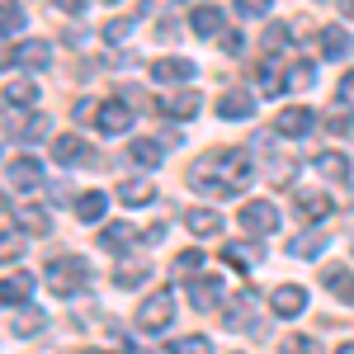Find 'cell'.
<instances>
[{
	"label": "cell",
	"mask_w": 354,
	"mask_h": 354,
	"mask_svg": "<svg viewBox=\"0 0 354 354\" xmlns=\"http://www.w3.org/2000/svg\"><path fill=\"white\" fill-rule=\"evenodd\" d=\"M250 180H255V165H250V156H245L241 147H227V151H218V156H208V161H198L189 170L194 189H208V194H218V198L250 189Z\"/></svg>",
	"instance_id": "6da1fadb"
},
{
	"label": "cell",
	"mask_w": 354,
	"mask_h": 354,
	"mask_svg": "<svg viewBox=\"0 0 354 354\" xmlns=\"http://www.w3.org/2000/svg\"><path fill=\"white\" fill-rule=\"evenodd\" d=\"M317 118H312V109H302V104H293V109H283L279 118H274V133H283V137H302L307 128H312Z\"/></svg>",
	"instance_id": "9c48e42d"
},
{
	"label": "cell",
	"mask_w": 354,
	"mask_h": 354,
	"mask_svg": "<svg viewBox=\"0 0 354 354\" xmlns=\"http://www.w3.org/2000/svg\"><path fill=\"white\" fill-rule=\"evenodd\" d=\"M288 38H293V33H288V28H279V24L265 28V48H270V53H274V48H288Z\"/></svg>",
	"instance_id": "ab89813d"
},
{
	"label": "cell",
	"mask_w": 354,
	"mask_h": 354,
	"mask_svg": "<svg viewBox=\"0 0 354 354\" xmlns=\"http://www.w3.org/2000/svg\"><path fill=\"white\" fill-rule=\"evenodd\" d=\"M198 100H203V95H194V90H175V95L161 100V113H170V118H194V113L203 109Z\"/></svg>",
	"instance_id": "7c38bea8"
},
{
	"label": "cell",
	"mask_w": 354,
	"mask_h": 354,
	"mask_svg": "<svg viewBox=\"0 0 354 354\" xmlns=\"http://www.w3.org/2000/svg\"><path fill=\"white\" fill-rule=\"evenodd\" d=\"M194 33H203V38H208V33H222V10L218 5H198V10H194Z\"/></svg>",
	"instance_id": "f546056e"
},
{
	"label": "cell",
	"mask_w": 354,
	"mask_h": 354,
	"mask_svg": "<svg viewBox=\"0 0 354 354\" xmlns=\"http://www.w3.org/2000/svg\"><path fill=\"white\" fill-rule=\"evenodd\" d=\"M48 5H53V10H62V15H81L90 0H48Z\"/></svg>",
	"instance_id": "ee69618b"
},
{
	"label": "cell",
	"mask_w": 354,
	"mask_h": 354,
	"mask_svg": "<svg viewBox=\"0 0 354 354\" xmlns=\"http://www.w3.org/2000/svg\"><path fill=\"white\" fill-rule=\"evenodd\" d=\"M170 354H213V340L208 335H180L170 345Z\"/></svg>",
	"instance_id": "e575fe53"
},
{
	"label": "cell",
	"mask_w": 354,
	"mask_h": 354,
	"mask_svg": "<svg viewBox=\"0 0 354 354\" xmlns=\"http://www.w3.org/2000/svg\"><path fill=\"white\" fill-rule=\"evenodd\" d=\"M194 71H198V66H194L189 57H161V62H151V76H156L161 85H180V81H194Z\"/></svg>",
	"instance_id": "52a82bcc"
},
{
	"label": "cell",
	"mask_w": 354,
	"mask_h": 354,
	"mask_svg": "<svg viewBox=\"0 0 354 354\" xmlns=\"http://www.w3.org/2000/svg\"><path fill=\"white\" fill-rule=\"evenodd\" d=\"M43 322H48V317H43L38 307H15V312H10V335L28 340V335H38V330H43Z\"/></svg>",
	"instance_id": "30bf717a"
},
{
	"label": "cell",
	"mask_w": 354,
	"mask_h": 354,
	"mask_svg": "<svg viewBox=\"0 0 354 354\" xmlns=\"http://www.w3.org/2000/svg\"><path fill=\"white\" fill-rule=\"evenodd\" d=\"M95 128H100L104 137L128 133V128H133V109H128L123 100H104V104L95 109Z\"/></svg>",
	"instance_id": "5b68a950"
},
{
	"label": "cell",
	"mask_w": 354,
	"mask_h": 354,
	"mask_svg": "<svg viewBox=\"0 0 354 354\" xmlns=\"http://www.w3.org/2000/svg\"><path fill=\"white\" fill-rule=\"evenodd\" d=\"M317 250H326V232L322 227H312V232H302V236L288 241V255H298V260H312Z\"/></svg>",
	"instance_id": "44dd1931"
},
{
	"label": "cell",
	"mask_w": 354,
	"mask_h": 354,
	"mask_svg": "<svg viewBox=\"0 0 354 354\" xmlns=\"http://www.w3.org/2000/svg\"><path fill=\"white\" fill-rule=\"evenodd\" d=\"M340 10H345V15H350V19H354V0H340Z\"/></svg>",
	"instance_id": "c3c4849f"
},
{
	"label": "cell",
	"mask_w": 354,
	"mask_h": 354,
	"mask_svg": "<svg viewBox=\"0 0 354 354\" xmlns=\"http://www.w3.org/2000/svg\"><path fill=\"white\" fill-rule=\"evenodd\" d=\"M48 283L57 298H76L81 288H90V265L85 255H53L48 260Z\"/></svg>",
	"instance_id": "7a4b0ae2"
},
{
	"label": "cell",
	"mask_w": 354,
	"mask_h": 354,
	"mask_svg": "<svg viewBox=\"0 0 354 354\" xmlns=\"http://www.w3.org/2000/svg\"><path fill=\"white\" fill-rule=\"evenodd\" d=\"M170 322H175V298H170L165 288L147 293V298H142V307H137V317H133V326L142 330V335H161Z\"/></svg>",
	"instance_id": "3957f363"
},
{
	"label": "cell",
	"mask_w": 354,
	"mask_h": 354,
	"mask_svg": "<svg viewBox=\"0 0 354 354\" xmlns=\"http://www.w3.org/2000/svg\"><path fill=\"white\" fill-rule=\"evenodd\" d=\"M203 270V250H185V255H175V265H170V274L175 279H189V274Z\"/></svg>",
	"instance_id": "836d02e7"
},
{
	"label": "cell",
	"mask_w": 354,
	"mask_h": 354,
	"mask_svg": "<svg viewBox=\"0 0 354 354\" xmlns=\"http://www.w3.org/2000/svg\"><path fill=\"white\" fill-rule=\"evenodd\" d=\"M236 15L241 19H265L270 15V0H236Z\"/></svg>",
	"instance_id": "74e56055"
},
{
	"label": "cell",
	"mask_w": 354,
	"mask_h": 354,
	"mask_svg": "<svg viewBox=\"0 0 354 354\" xmlns=\"http://www.w3.org/2000/svg\"><path fill=\"white\" fill-rule=\"evenodd\" d=\"M147 274H151V265L147 260H133V265H118L113 270V283L118 288H133V283H147Z\"/></svg>",
	"instance_id": "4dcf8cb0"
},
{
	"label": "cell",
	"mask_w": 354,
	"mask_h": 354,
	"mask_svg": "<svg viewBox=\"0 0 354 354\" xmlns=\"http://www.w3.org/2000/svg\"><path fill=\"white\" fill-rule=\"evenodd\" d=\"M10 222H19L28 236H48L53 232V218H48V208H38V203H28V208H19Z\"/></svg>",
	"instance_id": "9a60e30c"
},
{
	"label": "cell",
	"mask_w": 354,
	"mask_h": 354,
	"mask_svg": "<svg viewBox=\"0 0 354 354\" xmlns=\"http://www.w3.org/2000/svg\"><path fill=\"white\" fill-rule=\"evenodd\" d=\"M222 260L227 265H236V270H255L265 255H260V245H245V241H232L227 250H222Z\"/></svg>",
	"instance_id": "603a6c76"
},
{
	"label": "cell",
	"mask_w": 354,
	"mask_h": 354,
	"mask_svg": "<svg viewBox=\"0 0 354 354\" xmlns=\"http://www.w3.org/2000/svg\"><path fill=\"white\" fill-rule=\"evenodd\" d=\"M218 113H222V118H232V123H236V118H250V113H255V100L241 95V90H232V95H222V100H218Z\"/></svg>",
	"instance_id": "7402d4cb"
},
{
	"label": "cell",
	"mask_w": 354,
	"mask_h": 354,
	"mask_svg": "<svg viewBox=\"0 0 354 354\" xmlns=\"http://www.w3.org/2000/svg\"><path fill=\"white\" fill-rule=\"evenodd\" d=\"M118 198L133 208V203H151L156 189H151V180H123V185H118Z\"/></svg>",
	"instance_id": "f1b7e54d"
},
{
	"label": "cell",
	"mask_w": 354,
	"mask_h": 354,
	"mask_svg": "<svg viewBox=\"0 0 354 354\" xmlns=\"http://www.w3.org/2000/svg\"><path fill=\"white\" fill-rule=\"evenodd\" d=\"M48 128H53V123H48V118H43V113H33V118H28V128H24V137H19V142H43V133H48Z\"/></svg>",
	"instance_id": "f35d334b"
},
{
	"label": "cell",
	"mask_w": 354,
	"mask_h": 354,
	"mask_svg": "<svg viewBox=\"0 0 354 354\" xmlns=\"http://www.w3.org/2000/svg\"><path fill=\"white\" fill-rule=\"evenodd\" d=\"M48 62H53V48H48L43 38H24L19 48H10V66H33V71H38V66H48Z\"/></svg>",
	"instance_id": "ba28073f"
},
{
	"label": "cell",
	"mask_w": 354,
	"mask_h": 354,
	"mask_svg": "<svg viewBox=\"0 0 354 354\" xmlns=\"http://www.w3.org/2000/svg\"><path fill=\"white\" fill-rule=\"evenodd\" d=\"M53 156L57 161H85V156H90V151H85V137H53Z\"/></svg>",
	"instance_id": "4316f807"
},
{
	"label": "cell",
	"mask_w": 354,
	"mask_h": 354,
	"mask_svg": "<svg viewBox=\"0 0 354 354\" xmlns=\"http://www.w3.org/2000/svg\"><path fill=\"white\" fill-rule=\"evenodd\" d=\"M10 185H19V189H38V180H43V165L33 161V156H19V161H10Z\"/></svg>",
	"instance_id": "5bb4252c"
},
{
	"label": "cell",
	"mask_w": 354,
	"mask_h": 354,
	"mask_svg": "<svg viewBox=\"0 0 354 354\" xmlns=\"http://www.w3.org/2000/svg\"><path fill=\"white\" fill-rule=\"evenodd\" d=\"M19 24H24V10H19L15 0H5V33H15Z\"/></svg>",
	"instance_id": "b9f144b4"
},
{
	"label": "cell",
	"mask_w": 354,
	"mask_h": 354,
	"mask_svg": "<svg viewBox=\"0 0 354 354\" xmlns=\"http://www.w3.org/2000/svg\"><path fill=\"white\" fill-rule=\"evenodd\" d=\"M270 307H274V317H302L307 312V288L302 283H279L270 293Z\"/></svg>",
	"instance_id": "8992f818"
},
{
	"label": "cell",
	"mask_w": 354,
	"mask_h": 354,
	"mask_svg": "<svg viewBox=\"0 0 354 354\" xmlns=\"http://www.w3.org/2000/svg\"><path fill=\"white\" fill-rule=\"evenodd\" d=\"M312 76H317V71H312L307 62H298V66L283 76V90H302V85H312Z\"/></svg>",
	"instance_id": "8d00e7d4"
},
{
	"label": "cell",
	"mask_w": 354,
	"mask_h": 354,
	"mask_svg": "<svg viewBox=\"0 0 354 354\" xmlns=\"http://www.w3.org/2000/svg\"><path fill=\"white\" fill-rule=\"evenodd\" d=\"M312 165H317V175H326V180H345V175H350V156H340V151H322Z\"/></svg>",
	"instance_id": "484cf974"
},
{
	"label": "cell",
	"mask_w": 354,
	"mask_h": 354,
	"mask_svg": "<svg viewBox=\"0 0 354 354\" xmlns=\"http://www.w3.org/2000/svg\"><path fill=\"white\" fill-rule=\"evenodd\" d=\"M185 227H189L194 236H218L222 218L213 213V208H189V213H185Z\"/></svg>",
	"instance_id": "ac0fdd59"
},
{
	"label": "cell",
	"mask_w": 354,
	"mask_h": 354,
	"mask_svg": "<svg viewBox=\"0 0 354 354\" xmlns=\"http://www.w3.org/2000/svg\"><path fill=\"white\" fill-rule=\"evenodd\" d=\"M137 241V232H133V222H109L104 232H100V250H123V245H133Z\"/></svg>",
	"instance_id": "d6986e66"
},
{
	"label": "cell",
	"mask_w": 354,
	"mask_h": 354,
	"mask_svg": "<svg viewBox=\"0 0 354 354\" xmlns=\"http://www.w3.org/2000/svg\"><path fill=\"white\" fill-rule=\"evenodd\" d=\"M345 53H350V33L340 24H326L322 28V57H326V62H340Z\"/></svg>",
	"instance_id": "e0dca14e"
},
{
	"label": "cell",
	"mask_w": 354,
	"mask_h": 354,
	"mask_svg": "<svg viewBox=\"0 0 354 354\" xmlns=\"http://www.w3.org/2000/svg\"><path fill=\"white\" fill-rule=\"evenodd\" d=\"M250 302H255V288H241L236 307H227V312H222L227 330H245V326H250Z\"/></svg>",
	"instance_id": "cb8c5ba5"
},
{
	"label": "cell",
	"mask_w": 354,
	"mask_h": 354,
	"mask_svg": "<svg viewBox=\"0 0 354 354\" xmlns=\"http://www.w3.org/2000/svg\"><path fill=\"white\" fill-rule=\"evenodd\" d=\"M104 208H109V198H104L100 189H90V194L76 198V218H81V222H100V218H104Z\"/></svg>",
	"instance_id": "d4e9b609"
},
{
	"label": "cell",
	"mask_w": 354,
	"mask_h": 354,
	"mask_svg": "<svg viewBox=\"0 0 354 354\" xmlns=\"http://www.w3.org/2000/svg\"><path fill=\"white\" fill-rule=\"evenodd\" d=\"M236 218H241V232H250V236H270V232H279V208L265 203V198H250Z\"/></svg>",
	"instance_id": "277c9868"
},
{
	"label": "cell",
	"mask_w": 354,
	"mask_h": 354,
	"mask_svg": "<svg viewBox=\"0 0 354 354\" xmlns=\"http://www.w3.org/2000/svg\"><path fill=\"white\" fill-rule=\"evenodd\" d=\"M81 354H104V350H81Z\"/></svg>",
	"instance_id": "f907efd6"
},
{
	"label": "cell",
	"mask_w": 354,
	"mask_h": 354,
	"mask_svg": "<svg viewBox=\"0 0 354 354\" xmlns=\"http://www.w3.org/2000/svg\"><path fill=\"white\" fill-rule=\"evenodd\" d=\"M128 156H133L142 170H156L165 161V142H151V137H133V147H128Z\"/></svg>",
	"instance_id": "8fae6325"
},
{
	"label": "cell",
	"mask_w": 354,
	"mask_h": 354,
	"mask_svg": "<svg viewBox=\"0 0 354 354\" xmlns=\"http://www.w3.org/2000/svg\"><path fill=\"white\" fill-rule=\"evenodd\" d=\"M322 283H326L340 302H354V274L345 270V265H326V270H322Z\"/></svg>",
	"instance_id": "4fadbf2b"
},
{
	"label": "cell",
	"mask_w": 354,
	"mask_h": 354,
	"mask_svg": "<svg viewBox=\"0 0 354 354\" xmlns=\"http://www.w3.org/2000/svg\"><path fill=\"white\" fill-rule=\"evenodd\" d=\"M28 293H33V274H5V288H0V298H5V307H15V302H28Z\"/></svg>",
	"instance_id": "2e32d148"
},
{
	"label": "cell",
	"mask_w": 354,
	"mask_h": 354,
	"mask_svg": "<svg viewBox=\"0 0 354 354\" xmlns=\"http://www.w3.org/2000/svg\"><path fill=\"white\" fill-rule=\"evenodd\" d=\"M222 48H227V53H241L245 38H241V33H222Z\"/></svg>",
	"instance_id": "bcb514c9"
},
{
	"label": "cell",
	"mask_w": 354,
	"mask_h": 354,
	"mask_svg": "<svg viewBox=\"0 0 354 354\" xmlns=\"http://www.w3.org/2000/svg\"><path fill=\"white\" fill-rule=\"evenodd\" d=\"M5 100H10L15 109H28V104L38 100V90H33L28 81H10V85H5Z\"/></svg>",
	"instance_id": "d6a6232c"
},
{
	"label": "cell",
	"mask_w": 354,
	"mask_h": 354,
	"mask_svg": "<svg viewBox=\"0 0 354 354\" xmlns=\"http://www.w3.org/2000/svg\"><path fill=\"white\" fill-rule=\"evenodd\" d=\"M128 33H133V19H113V24L104 28V38H109V43H123Z\"/></svg>",
	"instance_id": "60d3db41"
},
{
	"label": "cell",
	"mask_w": 354,
	"mask_h": 354,
	"mask_svg": "<svg viewBox=\"0 0 354 354\" xmlns=\"http://www.w3.org/2000/svg\"><path fill=\"white\" fill-rule=\"evenodd\" d=\"M15 255H24V241H15V232H5V260H15Z\"/></svg>",
	"instance_id": "f6af8a7d"
},
{
	"label": "cell",
	"mask_w": 354,
	"mask_h": 354,
	"mask_svg": "<svg viewBox=\"0 0 354 354\" xmlns=\"http://www.w3.org/2000/svg\"><path fill=\"white\" fill-rule=\"evenodd\" d=\"M293 170H298V161H293L288 151H274V156H270V180H274V185H288Z\"/></svg>",
	"instance_id": "1f68e13d"
},
{
	"label": "cell",
	"mask_w": 354,
	"mask_h": 354,
	"mask_svg": "<svg viewBox=\"0 0 354 354\" xmlns=\"http://www.w3.org/2000/svg\"><path fill=\"white\" fill-rule=\"evenodd\" d=\"M279 354H322V345H317L312 335H288V340L279 345Z\"/></svg>",
	"instance_id": "d590c367"
},
{
	"label": "cell",
	"mask_w": 354,
	"mask_h": 354,
	"mask_svg": "<svg viewBox=\"0 0 354 354\" xmlns=\"http://www.w3.org/2000/svg\"><path fill=\"white\" fill-rule=\"evenodd\" d=\"M340 95H345V100H354V71H345V81H340Z\"/></svg>",
	"instance_id": "7dc6e473"
},
{
	"label": "cell",
	"mask_w": 354,
	"mask_h": 354,
	"mask_svg": "<svg viewBox=\"0 0 354 354\" xmlns=\"http://www.w3.org/2000/svg\"><path fill=\"white\" fill-rule=\"evenodd\" d=\"M189 298H194V307H198V312H218L222 283H218V279H198V283L189 288Z\"/></svg>",
	"instance_id": "ffe728a7"
},
{
	"label": "cell",
	"mask_w": 354,
	"mask_h": 354,
	"mask_svg": "<svg viewBox=\"0 0 354 354\" xmlns=\"http://www.w3.org/2000/svg\"><path fill=\"white\" fill-rule=\"evenodd\" d=\"M326 213H330V203L322 198V194H307V189L298 194V218L302 222H322Z\"/></svg>",
	"instance_id": "83f0119b"
},
{
	"label": "cell",
	"mask_w": 354,
	"mask_h": 354,
	"mask_svg": "<svg viewBox=\"0 0 354 354\" xmlns=\"http://www.w3.org/2000/svg\"><path fill=\"white\" fill-rule=\"evenodd\" d=\"M326 128H330V133H350V113H345V109H335V113L326 118Z\"/></svg>",
	"instance_id": "7bdbcfd3"
},
{
	"label": "cell",
	"mask_w": 354,
	"mask_h": 354,
	"mask_svg": "<svg viewBox=\"0 0 354 354\" xmlns=\"http://www.w3.org/2000/svg\"><path fill=\"white\" fill-rule=\"evenodd\" d=\"M335 354H354V340H345V345H340V350H335Z\"/></svg>",
	"instance_id": "681fc988"
}]
</instances>
